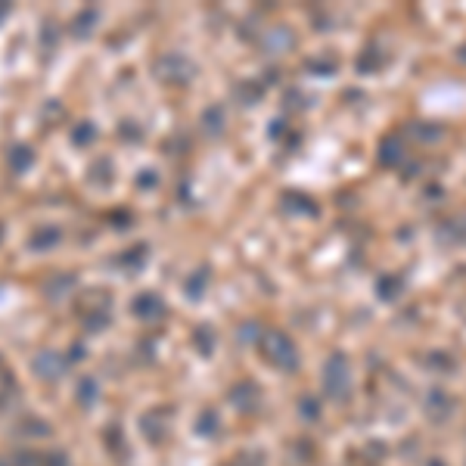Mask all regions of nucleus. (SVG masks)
<instances>
[{"instance_id":"nucleus-1","label":"nucleus","mask_w":466,"mask_h":466,"mask_svg":"<svg viewBox=\"0 0 466 466\" xmlns=\"http://www.w3.org/2000/svg\"><path fill=\"white\" fill-rule=\"evenodd\" d=\"M451 411H454V404H451V398L444 395V392H429V398H426V413H429V420H435V423H444L451 417Z\"/></svg>"},{"instance_id":"nucleus-2","label":"nucleus","mask_w":466,"mask_h":466,"mask_svg":"<svg viewBox=\"0 0 466 466\" xmlns=\"http://www.w3.org/2000/svg\"><path fill=\"white\" fill-rule=\"evenodd\" d=\"M345 385H348V367H345V361L336 355L333 361H329L327 389H329V395H342V392H345Z\"/></svg>"},{"instance_id":"nucleus-3","label":"nucleus","mask_w":466,"mask_h":466,"mask_svg":"<svg viewBox=\"0 0 466 466\" xmlns=\"http://www.w3.org/2000/svg\"><path fill=\"white\" fill-rule=\"evenodd\" d=\"M429 466H441V463H439V460H432V463H429Z\"/></svg>"}]
</instances>
